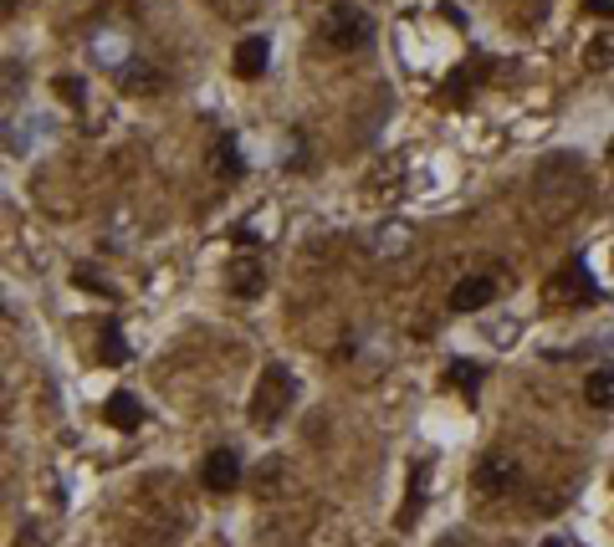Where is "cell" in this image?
<instances>
[{
    "mask_svg": "<svg viewBox=\"0 0 614 547\" xmlns=\"http://www.w3.org/2000/svg\"><path fill=\"white\" fill-rule=\"evenodd\" d=\"M292 399H297L292 374L282 369V363H267V369H261V379H256V394H251V420H256V425H277L287 409H292Z\"/></svg>",
    "mask_w": 614,
    "mask_h": 547,
    "instance_id": "cell-1",
    "label": "cell"
},
{
    "mask_svg": "<svg viewBox=\"0 0 614 547\" xmlns=\"http://www.w3.org/2000/svg\"><path fill=\"white\" fill-rule=\"evenodd\" d=\"M548 302L553 307H594L599 302V282H594V271L574 256V261H563L553 277H548Z\"/></svg>",
    "mask_w": 614,
    "mask_h": 547,
    "instance_id": "cell-2",
    "label": "cell"
},
{
    "mask_svg": "<svg viewBox=\"0 0 614 547\" xmlns=\"http://www.w3.org/2000/svg\"><path fill=\"white\" fill-rule=\"evenodd\" d=\"M323 41H328V47H338V52H359V47H369V41H374V21L359 6H333L323 16Z\"/></svg>",
    "mask_w": 614,
    "mask_h": 547,
    "instance_id": "cell-3",
    "label": "cell"
},
{
    "mask_svg": "<svg viewBox=\"0 0 614 547\" xmlns=\"http://www.w3.org/2000/svg\"><path fill=\"white\" fill-rule=\"evenodd\" d=\"M517 486V461L512 455H487L476 471H471V491L481 496V501H497V496H507Z\"/></svg>",
    "mask_w": 614,
    "mask_h": 547,
    "instance_id": "cell-4",
    "label": "cell"
},
{
    "mask_svg": "<svg viewBox=\"0 0 614 547\" xmlns=\"http://www.w3.org/2000/svg\"><path fill=\"white\" fill-rule=\"evenodd\" d=\"M226 287H231L236 297H261V292H267V261H261V256H236V261H226Z\"/></svg>",
    "mask_w": 614,
    "mask_h": 547,
    "instance_id": "cell-5",
    "label": "cell"
},
{
    "mask_svg": "<svg viewBox=\"0 0 614 547\" xmlns=\"http://www.w3.org/2000/svg\"><path fill=\"white\" fill-rule=\"evenodd\" d=\"M200 481L210 491H236L241 486V455L236 450H210L205 466H200Z\"/></svg>",
    "mask_w": 614,
    "mask_h": 547,
    "instance_id": "cell-6",
    "label": "cell"
},
{
    "mask_svg": "<svg viewBox=\"0 0 614 547\" xmlns=\"http://www.w3.org/2000/svg\"><path fill=\"white\" fill-rule=\"evenodd\" d=\"M497 302V277H461L451 287V312H481Z\"/></svg>",
    "mask_w": 614,
    "mask_h": 547,
    "instance_id": "cell-7",
    "label": "cell"
},
{
    "mask_svg": "<svg viewBox=\"0 0 614 547\" xmlns=\"http://www.w3.org/2000/svg\"><path fill=\"white\" fill-rule=\"evenodd\" d=\"M267 62H272V41L267 36H246L236 47V77H246V82H256L261 72H267Z\"/></svg>",
    "mask_w": 614,
    "mask_h": 547,
    "instance_id": "cell-8",
    "label": "cell"
},
{
    "mask_svg": "<svg viewBox=\"0 0 614 547\" xmlns=\"http://www.w3.org/2000/svg\"><path fill=\"white\" fill-rule=\"evenodd\" d=\"M103 415H108V425H118V430H139V425H144V404L128 394V389H118V394H108Z\"/></svg>",
    "mask_w": 614,
    "mask_h": 547,
    "instance_id": "cell-9",
    "label": "cell"
},
{
    "mask_svg": "<svg viewBox=\"0 0 614 547\" xmlns=\"http://www.w3.org/2000/svg\"><path fill=\"white\" fill-rule=\"evenodd\" d=\"M584 399H589L594 409H614V369H594V374L584 379Z\"/></svg>",
    "mask_w": 614,
    "mask_h": 547,
    "instance_id": "cell-10",
    "label": "cell"
},
{
    "mask_svg": "<svg viewBox=\"0 0 614 547\" xmlns=\"http://www.w3.org/2000/svg\"><path fill=\"white\" fill-rule=\"evenodd\" d=\"M584 62H589L594 72H609V67H614V31H599V36H589Z\"/></svg>",
    "mask_w": 614,
    "mask_h": 547,
    "instance_id": "cell-11",
    "label": "cell"
},
{
    "mask_svg": "<svg viewBox=\"0 0 614 547\" xmlns=\"http://www.w3.org/2000/svg\"><path fill=\"white\" fill-rule=\"evenodd\" d=\"M481 374H487V369H481V363H471V358H456L451 363V369H446V379L461 389V394H476V384H481Z\"/></svg>",
    "mask_w": 614,
    "mask_h": 547,
    "instance_id": "cell-12",
    "label": "cell"
},
{
    "mask_svg": "<svg viewBox=\"0 0 614 547\" xmlns=\"http://www.w3.org/2000/svg\"><path fill=\"white\" fill-rule=\"evenodd\" d=\"M410 241H415V236L405 231V225H384V231L374 236V251H379V256H400V251H410Z\"/></svg>",
    "mask_w": 614,
    "mask_h": 547,
    "instance_id": "cell-13",
    "label": "cell"
},
{
    "mask_svg": "<svg viewBox=\"0 0 614 547\" xmlns=\"http://www.w3.org/2000/svg\"><path fill=\"white\" fill-rule=\"evenodd\" d=\"M98 353H103V363H128V343H123V333H118V328H103Z\"/></svg>",
    "mask_w": 614,
    "mask_h": 547,
    "instance_id": "cell-14",
    "label": "cell"
},
{
    "mask_svg": "<svg viewBox=\"0 0 614 547\" xmlns=\"http://www.w3.org/2000/svg\"><path fill=\"white\" fill-rule=\"evenodd\" d=\"M210 6L221 11V16H231V21H246L256 11V0H210Z\"/></svg>",
    "mask_w": 614,
    "mask_h": 547,
    "instance_id": "cell-15",
    "label": "cell"
},
{
    "mask_svg": "<svg viewBox=\"0 0 614 547\" xmlns=\"http://www.w3.org/2000/svg\"><path fill=\"white\" fill-rule=\"evenodd\" d=\"M57 98L67 108H82V77H57Z\"/></svg>",
    "mask_w": 614,
    "mask_h": 547,
    "instance_id": "cell-16",
    "label": "cell"
},
{
    "mask_svg": "<svg viewBox=\"0 0 614 547\" xmlns=\"http://www.w3.org/2000/svg\"><path fill=\"white\" fill-rule=\"evenodd\" d=\"M215 164H221V169H231V174H241V154H236V144L226 139L221 149H215Z\"/></svg>",
    "mask_w": 614,
    "mask_h": 547,
    "instance_id": "cell-17",
    "label": "cell"
},
{
    "mask_svg": "<svg viewBox=\"0 0 614 547\" xmlns=\"http://www.w3.org/2000/svg\"><path fill=\"white\" fill-rule=\"evenodd\" d=\"M589 11H609L614 16V0H589Z\"/></svg>",
    "mask_w": 614,
    "mask_h": 547,
    "instance_id": "cell-18",
    "label": "cell"
},
{
    "mask_svg": "<svg viewBox=\"0 0 614 547\" xmlns=\"http://www.w3.org/2000/svg\"><path fill=\"white\" fill-rule=\"evenodd\" d=\"M538 547H568V542H563V537H543Z\"/></svg>",
    "mask_w": 614,
    "mask_h": 547,
    "instance_id": "cell-19",
    "label": "cell"
},
{
    "mask_svg": "<svg viewBox=\"0 0 614 547\" xmlns=\"http://www.w3.org/2000/svg\"><path fill=\"white\" fill-rule=\"evenodd\" d=\"M609 164H614V139H609Z\"/></svg>",
    "mask_w": 614,
    "mask_h": 547,
    "instance_id": "cell-20",
    "label": "cell"
}]
</instances>
